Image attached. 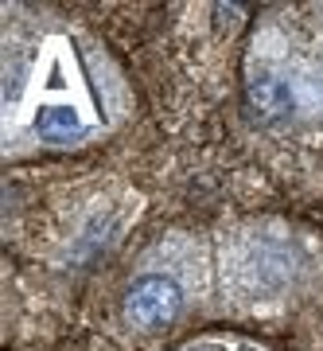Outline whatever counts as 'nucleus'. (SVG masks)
Masks as SVG:
<instances>
[{"label":"nucleus","instance_id":"obj_1","mask_svg":"<svg viewBox=\"0 0 323 351\" xmlns=\"http://www.w3.org/2000/svg\"><path fill=\"white\" fill-rule=\"evenodd\" d=\"M4 101L8 133L36 145H82L101 129L94 86L66 36H43L31 47H12Z\"/></svg>","mask_w":323,"mask_h":351},{"label":"nucleus","instance_id":"obj_2","mask_svg":"<svg viewBox=\"0 0 323 351\" xmlns=\"http://www.w3.org/2000/svg\"><path fill=\"white\" fill-rule=\"evenodd\" d=\"M222 265H226V285H230L237 304L281 301L304 269L292 239L288 234H265V230L234 234Z\"/></svg>","mask_w":323,"mask_h":351},{"label":"nucleus","instance_id":"obj_3","mask_svg":"<svg viewBox=\"0 0 323 351\" xmlns=\"http://www.w3.org/2000/svg\"><path fill=\"white\" fill-rule=\"evenodd\" d=\"M199 277V254H183L179 246L156 250L152 262L137 269V277L125 289V324L137 332H160L187 308L191 285Z\"/></svg>","mask_w":323,"mask_h":351},{"label":"nucleus","instance_id":"obj_4","mask_svg":"<svg viewBox=\"0 0 323 351\" xmlns=\"http://www.w3.org/2000/svg\"><path fill=\"white\" fill-rule=\"evenodd\" d=\"M315 90H320V82L292 51H257V59L249 63L246 98L261 121L296 117Z\"/></svg>","mask_w":323,"mask_h":351}]
</instances>
